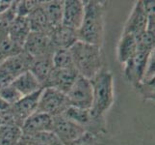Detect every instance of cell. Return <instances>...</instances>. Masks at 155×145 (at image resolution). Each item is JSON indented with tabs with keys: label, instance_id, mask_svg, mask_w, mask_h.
<instances>
[{
	"label": "cell",
	"instance_id": "obj_1",
	"mask_svg": "<svg viewBox=\"0 0 155 145\" xmlns=\"http://www.w3.org/2000/svg\"><path fill=\"white\" fill-rule=\"evenodd\" d=\"M84 18L77 31L78 41L102 47L104 42L105 3L97 0H85Z\"/></svg>",
	"mask_w": 155,
	"mask_h": 145
},
{
	"label": "cell",
	"instance_id": "obj_2",
	"mask_svg": "<svg viewBox=\"0 0 155 145\" xmlns=\"http://www.w3.org/2000/svg\"><path fill=\"white\" fill-rule=\"evenodd\" d=\"M93 86V103L90 111L94 119L103 120L115 102L114 77L110 71L102 69L91 79Z\"/></svg>",
	"mask_w": 155,
	"mask_h": 145
},
{
	"label": "cell",
	"instance_id": "obj_3",
	"mask_svg": "<svg viewBox=\"0 0 155 145\" xmlns=\"http://www.w3.org/2000/svg\"><path fill=\"white\" fill-rule=\"evenodd\" d=\"M69 51L73 67L79 76L91 80L103 69L100 47L77 41L69 48Z\"/></svg>",
	"mask_w": 155,
	"mask_h": 145
},
{
	"label": "cell",
	"instance_id": "obj_4",
	"mask_svg": "<svg viewBox=\"0 0 155 145\" xmlns=\"http://www.w3.org/2000/svg\"><path fill=\"white\" fill-rule=\"evenodd\" d=\"M68 106L69 104L65 93L52 87H45L41 92L37 111L55 117L63 114Z\"/></svg>",
	"mask_w": 155,
	"mask_h": 145
},
{
	"label": "cell",
	"instance_id": "obj_5",
	"mask_svg": "<svg viewBox=\"0 0 155 145\" xmlns=\"http://www.w3.org/2000/svg\"><path fill=\"white\" fill-rule=\"evenodd\" d=\"M66 95L69 106L90 109L93 103L92 82L86 78L78 76Z\"/></svg>",
	"mask_w": 155,
	"mask_h": 145
},
{
	"label": "cell",
	"instance_id": "obj_6",
	"mask_svg": "<svg viewBox=\"0 0 155 145\" xmlns=\"http://www.w3.org/2000/svg\"><path fill=\"white\" fill-rule=\"evenodd\" d=\"M51 132L60 139L64 145H67L83 136L86 133V130L61 114L52 117Z\"/></svg>",
	"mask_w": 155,
	"mask_h": 145
},
{
	"label": "cell",
	"instance_id": "obj_7",
	"mask_svg": "<svg viewBox=\"0 0 155 145\" xmlns=\"http://www.w3.org/2000/svg\"><path fill=\"white\" fill-rule=\"evenodd\" d=\"M41 90L42 89L38 92L22 97L15 105L10 106L8 113L12 122L21 127L26 118H28L38 110V104Z\"/></svg>",
	"mask_w": 155,
	"mask_h": 145
},
{
	"label": "cell",
	"instance_id": "obj_8",
	"mask_svg": "<svg viewBox=\"0 0 155 145\" xmlns=\"http://www.w3.org/2000/svg\"><path fill=\"white\" fill-rule=\"evenodd\" d=\"M153 51H137L134 56L124 64V76L134 88H136L142 81L147 69L148 58Z\"/></svg>",
	"mask_w": 155,
	"mask_h": 145
},
{
	"label": "cell",
	"instance_id": "obj_9",
	"mask_svg": "<svg viewBox=\"0 0 155 145\" xmlns=\"http://www.w3.org/2000/svg\"><path fill=\"white\" fill-rule=\"evenodd\" d=\"M22 50L33 58H36L46 54H53L55 48L53 47L49 36L47 34L31 31L24 43Z\"/></svg>",
	"mask_w": 155,
	"mask_h": 145
},
{
	"label": "cell",
	"instance_id": "obj_10",
	"mask_svg": "<svg viewBox=\"0 0 155 145\" xmlns=\"http://www.w3.org/2000/svg\"><path fill=\"white\" fill-rule=\"evenodd\" d=\"M148 15L143 8V1H137L128 17L122 33L134 35L135 37L140 36L147 30Z\"/></svg>",
	"mask_w": 155,
	"mask_h": 145
},
{
	"label": "cell",
	"instance_id": "obj_11",
	"mask_svg": "<svg viewBox=\"0 0 155 145\" xmlns=\"http://www.w3.org/2000/svg\"><path fill=\"white\" fill-rule=\"evenodd\" d=\"M84 18V2L81 0H66L64 1L62 25L78 31Z\"/></svg>",
	"mask_w": 155,
	"mask_h": 145
},
{
	"label": "cell",
	"instance_id": "obj_12",
	"mask_svg": "<svg viewBox=\"0 0 155 145\" xmlns=\"http://www.w3.org/2000/svg\"><path fill=\"white\" fill-rule=\"evenodd\" d=\"M32 61H33V57L24 50H21L18 54L3 60L0 63V68L12 78V80H14L19 74L29 71Z\"/></svg>",
	"mask_w": 155,
	"mask_h": 145
},
{
	"label": "cell",
	"instance_id": "obj_13",
	"mask_svg": "<svg viewBox=\"0 0 155 145\" xmlns=\"http://www.w3.org/2000/svg\"><path fill=\"white\" fill-rule=\"evenodd\" d=\"M52 117L48 114L36 111L23 121L21 125L22 136H33L37 133L51 132Z\"/></svg>",
	"mask_w": 155,
	"mask_h": 145
},
{
	"label": "cell",
	"instance_id": "obj_14",
	"mask_svg": "<svg viewBox=\"0 0 155 145\" xmlns=\"http://www.w3.org/2000/svg\"><path fill=\"white\" fill-rule=\"evenodd\" d=\"M78 76L79 74L74 68H67V69L54 68L46 87H52L67 94V92L71 87V85L74 83Z\"/></svg>",
	"mask_w": 155,
	"mask_h": 145
},
{
	"label": "cell",
	"instance_id": "obj_15",
	"mask_svg": "<svg viewBox=\"0 0 155 145\" xmlns=\"http://www.w3.org/2000/svg\"><path fill=\"white\" fill-rule=\"evenodd\" d=\"M53 54H46L33 58L29 71L38 79L42 88H45L48 83L50 76L54 70L52 61Z\"/></svg>",
	"mask_w": 155,
	"mask_h": 145
},
{
	"label": "cell",
	"instance_id": "obj_16",
	"mask_svg": "<svg viewBox=\"0 0 155 145\" xmlns=\"http://www.w3.org/2000/svg\"><path fill=\"white\" fill-rule=\"evenodd\" d=\"M48 36L55 50L59 48L69 50L78 41L77 32L63 25L53 28Z\"/></svg>",
	"mask_w": 155,
	"mask_h": 145
},
{
	"label": "cell",
	"instance_id": "obj_17",
	"mask_svg": "<svg viewBox=\"0 0 155 145\" xmlns=\"http://www.w3.org/2000/svg\"><path fill=\"white\" fill-rule=\"evenodd\" d=\"M30 33L31 28L28 19L26 17H18V16L15 18L8 30L9 38L21 48L23 47L24 43Z\"/></svg>",
	"mask_w": 155,
	"mask_h": 145
},
{
	"label": "cell",
	"instance_id": "obj_18",
	"mask_svg": "<svg viewBox=\"0 0 155 145\" xmlns=\"http://www.w3.org/2000/svg\"><path fill=\"white\" fill-rule=\"evenodd\" d=\"M11 84L18 91L22 97L38 92V91L42 89L38 79L34 77V74L30 71L24 72L19 74L18 77L13 80Z\"/></svg>",
	"mask_w": 155,
	"mask_h": 145
},
{
	"label": "cell",
	"instance_id": "obj_19",
	"mask_svg": "<svg viewBox=\"0 0 155 145\" xmlns=\"http://www.w3.org/2000/svg\"><path fill=\"white\" fill-rule=\"evenodd\" d=\"M138 51L137 39L134 35L122 33L117 43V58L120 64H124L134 56Z\"/></svg>",
	"mask_w": 155,
	"mask_h": 145
},
{
	"label": "cell",
	"instance_id": "obj_20",
	"mask_svg": "<svg viewBox=\"0 0 155 145\" xmlns=\"http://www.w3.org/2000/svg\"><path fill=\"white\" fill-rule=\"evenodd\" d=\"M41 7L45 11L47 20L52 29L62 25L64 1H61V0L41 1Z\"/></svg>",
	"mask_w": 155,
	"mask_h": 145
},
{
	"label": "cell",
	"instance_id": "obj_21",
	"mask_svg": "<svg viewBox=\"0 0 155 145\" xmlns=\"http://www.w3.org/2000/svg\"><path fill=\"white\" fill-rule=\"evenodd\" d=\"M27 19L32 32H39V33H45L48 35L52 30L45 11L41 7V2L38 7L28 15Z\"/></svg>",
	"mask_w": 155,
	"mask_h": 145
},
{
	"label": "cell",
	"instance_id": "obj_22",
	"mask_svg": "<svg viewBox=\"0 0 155 145\" xmlns=\"http://www.w3.org/2000/svg\"><path fill=\"white\" fill-rule=\"evenodd\" d=\"M21 136V127L13 122H4L0 125V145H15Z\"/></svg>",
	"mask_w": 155,
	"mask_h": 145
},
{
	"label": "cell",
	"instance_id": "obj_23",
	"mask_svg": "<svg viewBox=\"0 0 155 145\" xmlns=\"http://www.w3.org/2000/svg\"><path fill=\"white\" fill-rule=\"evenodd\" d=\"M21 139L26 145H64L52 132H45L33 136H22Z\"/></svg>",
	"mask_w": 155,
	"mask_h": 145
},
{
	"label": "cell",
	"instance_id": "obj_24",
	"mask_svg": "<svg viewBox=\"0 0 155 145\" xmlns=\"http://www.w3.org/2000/svg\"><path fill=\"white\" fill-rule=\"evenodd\" d=\"M53 66L55 69H67V68H74L72 57L69 50L65 48H59L53 52L52 55Z\"/></svg>",
	"mask_w": 155,
	"mask_h": 145
},
{
	"label": "cell",
	"instance_id": "obj_25",
	"mask_svg": "<svg viewBox=\"0 0 155 145\" xmlns=\"http://www.w3.org/2000/svg\"><path fill=\"white\" fill-rule=\"evenodd\" d=\"M138 51L151 52L154 50L155 44V32L146 30L140 36L136 37Z\"/></svg>",
	"mask_w": 155,
	"mask_h": 145
},
{
	"label": "cell",
	"instance_id": "obj_26",
	"mask_svg": "<svg viewBox=\"0 0 155 145\" xmlns=\"http://www.w3.org/2000/svg\"><path fill=\"white\" fill-rule=\"evenodd\" d=\"M104 136L105 135H98V133L86 132L78 139L67 145H105L103 142Z\"/></svg>",
	"mask_w": 155,
	"mask_h": 145
},
{
	"label": "cell",
	"instance_id": "obj_27",
	"mask_svg": "<svg viewBox=\"0 0 155 145\" xmlns=\"http://www.w3.org/2000/svg\"><path fill=\"white\" fill-rule=\"evenodd\" d=\"M0 98H1L8 105L12 106L18 101H19L22 96L15 89L12 84H9L0 90Z\"/></svg>",
	"mask_w": 155,
	"mask_h": 145
},
{
	"label": "cell",
	"instance_id": "obj_28",
	"mask_svg": "<svg viewBox=\"0 0 155 145\" xmlns=\"http://www.w3.org/2000/svg\"><path fill=\"white\" fill-rule=\"evenodd\" d=\"M41 1H29V0H24V1H17L15 3V14L18 17H28V15L36 9L41 4Z\"/></svg>",
	"mask_w": 155,
	"mask_h": 145
},
{
	"label": "cell",
	"instance_id": "obj_29",
	"mask_svg": "<svg viewBox=\"0 0 155 145\" xmlns=\"http://www.w3.org/2000/svg\"><path fill=\"white\" fill-rule=\"evenodd\" d=\"M143 8H145L146 12L147 15H154V6H155V2L153 0H146V1H143Z\"/></svg>",
	"mask_w": 155,
	"mask_h": 145
},
{
	"label": "cell",
	"instance_id": "obj_30",
	"mask_svg": "<svg viewBox=\"0 0 155 145\" xmlns=\"http://www.w3.org/2000/svg\"><path fill=\"white\" fill-rule=\"evenodd\" d=\"M14 1H7V0H0V15L5 13L12 7Z\"/></svg>",
	"mask_w": 155,
	"mask_h": 145
},
{
	"label": "cell",
	"instance_id": "obj_31",
	"mask_svg": "<svg viewBox=\"0 0 155 145\" xmlns=\"http://www.w3.org/2000/svg\"><path fill=\"white\" fill-rule=\"evenodd\" d=\"M9 109H10V105H8L1 98H0V115L5 113V112H7Z\"/></svg>",
	"mask_w": 155,
	"mask_h": 145
},
{
	"label": "cell",
	"instance_id": "obj_32",
	"mask_svg": "<svg viewBox=\"0 0 155 145\" xmlns=\"http://www.w3.org/2000/svg\"><path fill=\"white\" fill-rule=\"evenodd\" d=\"M15 145H26V144H25V142H24V141L22 140V139L20 138V140H19V141H18V142L17 144H15Z\"/></svg>",
	"mask_w": 155,
	"mask_h": 145
},
{
	"label": "cell",
	"instance_id": "obj_33",
	"mask_svg": "<svg viewBox=\"0 0 155 145\" xmlns=\"http://www.w3.org/2000/svg\"><path fill=\"white\" fill-rule=\"evenodd\" d=\"M2 62V60H1V58H0V63H1Z\"/></svg>",
	"mask_w": 155,
	"mask_h": 145
}]
</instances>
